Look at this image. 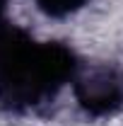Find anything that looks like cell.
<instances>
[{"mask_svg":"<svg viewBox=\"0 0 123 126\" xmlns=\"http://www.w3.org/2000/svg\"><path fill=\"white\" fill-rule=\"evenodd\" d=\"M5 7H7V0H0V22H2V15H5Z\"/></svg>","mask_w":123,"mask_h":126,"instance_id":"obj_4","label":"cell"},{"mask_svg":"<svg viewBox=\"0 0 123 126\" xmlns=\"http://www.w3.org/2000/svg\"><path fill=\"white\" fill-rule=\"evenodd\" d=\"M73 94L77 107L89 119L111 116L123 107V75L104 65L89 68L73 80Z\"/></svg>","mask_w":123,"mask_h":126,"instance_id":"obj_2","label":"cell"},{"mask_svg":"<svg viewBox=\"0 0 123 126\" xmlns=\"http://www.w3.org/2000/svg\"><path fill=\"white\" fill-rule=\"evenodd\" d=\"M80 73V58L63 41H36L27 29L0 22V109L41 111Z\"/></svg>","mask_w":123,"mask_h":126,"instance_id":"obj_1","label":"cell"},{"mask_svg":"<svg viewBox=\"0 0 123 126\" xmlns=\"http://www.w3.org/2000/svg\"><path fill=\"white\" fill-rule=\"evenodd\" d=\"M36 7L44 15L53 17V19H63V17L75 15L77 10H82L87 5V0H34Z\"/></svg>","mask_w":123,"mask_h":126,"instance_id":"obj_3","label":"cell"}]
</instances>
